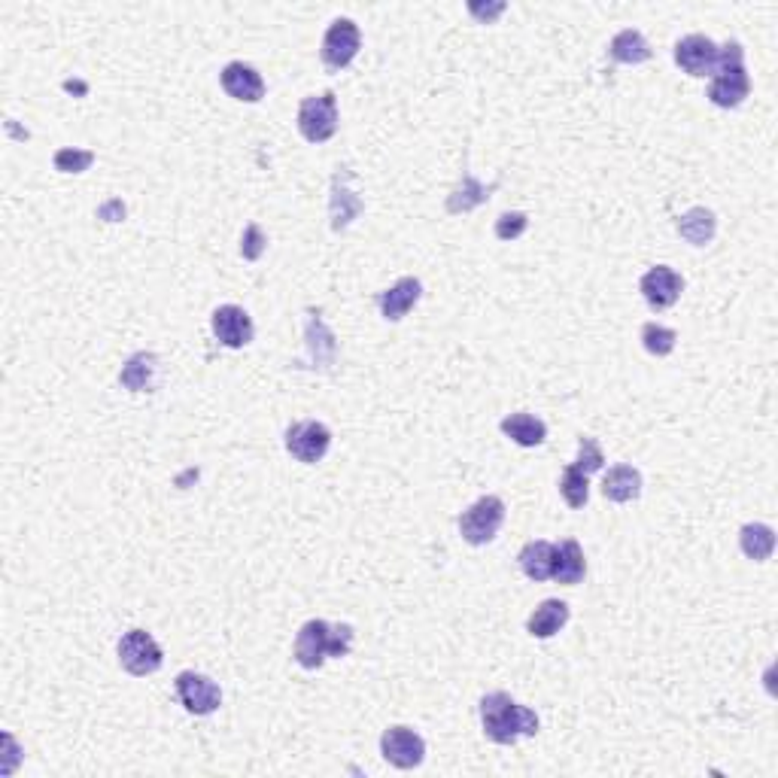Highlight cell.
Segmentation results:
<instances>
[{
	"mask_svg": "<svg viewBox=\"0 0 778 778\" xmlns=\"http://www.w3.org/2000/svg\"><path fill=\"white\" fill-rule=\"evenodd\" d=\"M584 575H587V560H584L581 544H578L575 538H566L563 544H554V569H551V578L572 587V584L584 581Z\"/></svg>",
	"mask_w": 778,
	"mask_h": 778,
	"instance_id": "17",
	"label": "cell"
},
{
	"mask_svg": "<svg viewBox=\"0 0 778 778\" xmlns=\"http://www.w3.org/2000/svg\"><path fill=\"white\" fill-rule=\"evenodd\" d=\"M469 10H472V16H478V19H484V22H493L499 13H505V4H493V7H481V4H469Z\"/></svg>",
	"mask_w": 778,
	"mask_h": 778,
	"instance_id": "34",
	"label": "cell"
},
{
	"mask_svg": "<svg viewBox=\"0 0 778 778\" xmlns=\"http://www.w3.org/2000/svg\"><path fill=\"white\" fill-rule=\"evenodd\" d=\"M502 523H505V502L499 496H484L459 514V532L475 548L490 544L499 535Z\"/></svg>",
	"mask_w": 778,
	"mask_h": 778,
	"instance_id": "4",
	"label": "cell"
},
{
	"mask_svg": "<svg viewBox=\"0 0 778 778\" xmlns=\"http://www.w3.org/2000/svg\"><path fill=\"white\" fill-rule=\"evenodd\" d=\"M210 326H213L216 341H219L222 347H228V350L247 347V344L253 341V335H256V326H253L250 314H247L244 307H238V304H222V307H216Z\"/></svg>",
	"mask_w": 778,
	"mask_h": 778,
	"instance_id": "11",
	"label": "cell"
},
{
	"mask_svg": "<svg viewBox=\"0 0 778 778\" xmlns=\"http://www.w3.org/2000/svg\"><path fill=\"white\" fill-rule=\"evenodd\" d=\"M265 235H262V228L253 222V225H247L244 228V238H241V256L247 259V262H256L262 253H265Z\"/></svg>",
	"mask_w": 778,
	"mask_h": 778,
	"instance_id": "33",
	"label": "cell"
},
{
	"mask_svg": "<svg viewBox=\"0 0 778 778\" xmlns=\"http://www.w3.org/2000/svg\"><path fill=\"white\" fill-rule=\"evenodd\" d=\"M101 216H104V219H110V222L122 219V216H125V207H122V201H110V204H104V207H101Z\"/></svg>",
	"mask_w": 778,
	"mask_h": 778,
	"instance_id": "35",
	"label": "cell"
},
{
	"mask_svg": "<svg viewBox=\"0 0 778 778\" xmlns=\"http://www.w3.org/2000/svg\"><path fill=\"white\" fill-rule=\"evenodd\" d=\"M152 371H155V356L137 353V356L128 359V365L122 368L119 380H122V386L131 389V393H143V389L152 383Z\"/></svg>",
	"mask_w": 778,
	"mask_h": 778,
	"instance_id": "27",
	"label": "cell"
},
{
	"mask_svg": "<svg viewBox=\"0 0 778 778\" xmlns=\"http://www.w3.org/2000/svg\"><path fill=\"white\" fill-rule=\"evenodd\" d=\"M347 180H350V174L338 168V174H335V180H332V204H329L332 228H335V231L347 228V225L362 213V198L347 189Z\"/></svg>",
	"mask_w": 778,
	"mask_h": 778,
	"instance_id": "18",
	"label": "cell"
},
{
	"mask_svg": "<svg viewBox=\"0 0 778 778\" xmlns=\"http://www.w3.org/2000/svg\"><path fill=\"white\" fill-rule=\"evenodd\" d=\"M353 627L329 624V620H307L295 639V663L301 669H320L329 657H347L353 651Z\"/></svg>",
	"mask_w": 778,
	"mask_h": 778,
	"instance_id": "2",
	"label": "cell"
},
{
	"mask_svg": "<svg viewBox=\"0 0 778 778\" xmlns=\"http://www.w3.org/2000/svg\"><path fill=\"white\" fill-rule=\"evenodd\" d=\"M359 46H362V34H359L356 22L353 19H335L326 31V37H323L320 58L329 70H341L359 55Z\"/></svg>",
	"mask_w": 778,
	"mask_h": 778,
	"instance_id": "10",
	"label": "cell"
},
{
	"mask_svg": "<svg viewBox=\"0 0 778 778\" xmlns=\"http://www.w3.org/2000/svg\"><path fill=\"white\" fill-rule=\"evenodd\" d=\"M523 575L529 581H548L554 569V544L551 541H529L517 557Z\"/></svg>",
	"mask_w": 778,
	"mask_h": 778,
	"instance_id": "22",
	"label": "cell"
},
{
	"mask_svg": "<svg viewBox=\"0 0 778 778\" xmlns=\"http://www.w3.org/2000/svg\"><path fill=\"white\" fill-rule=\"evenodd\" d=\"M55 171H61V174H83V171H89L92 168V162H95V152H89V149H58L55 152Z\"/></svg>",
	"mask_w": 778,
	"mask_h": 778,
	"instance_id": "30",
	"label": "cell"
},
{
	"mask_svg": "<svg viewBox=\"0 0 778 778\" xmlns=\"http://www.w3.org/2000/svg\"><path fill=\"white\" fill-rule=\"evenodd\" d=\"M675 61L690 76H712L718 61V46L706 34H687L675 43Z\"/></svg>",
	"mask_w": 778,
	"mask_h": 778,
	"instance_id": "12",
	"label": "cell"
},
{
	"mask_svg": "<svg viewBox=\"0 0 778 778\" xmlns=\"http://www.w3.org/2000/svg\"><path fill=\"white\" fill-rule=\"evenodd\" d=\"M742 554L754 563H766L775 551V532L766 523H745L739 532Z\"/></svg>",
	"mask_w": 778,
	"mask_h": 778,
	"instance_id": "23",
	"label": "cell"
},
{
	"mask_svg": "<svg viewBox=\"0 0 778 778\" xmlns=\"http://www.w3.org/2000/svg\"><path fill=\"white\" fill-rule=\"evenodd\" d=\"M639 289H642L645 301H648L654 310H666V307H672V304L681 298V292H684V277H681L678 271H672L669 265H657V268H651V271L642 277Z\"/></svg>",
	"mask_w": 778,
	"mask_h": 778,
	"instance_id": "14",
	"label": "cell"
},
{
	"mask_svg": "<svg viewBox=\"0 0 778 778\" xmlns=\"http://www.w3.org/2000/svg\"><path fill=\"white\" fill-rule=\"evenodd\" d=\"M751 92V80L745 70V49L742 43H727L718 49V61L712 70V83H709V101L715 107L733 110L739 107Z\"/></svg>",
	"mask_w": 778,
	"mask_h": 778,
	"instance_id": "3",
	"label": "cell"
},
{
	"mask_svg": "<svg viewBox=\"0 0 778 778\" xmlns=\"http://www.w3.org/2000/svg\"><path fill=\"white\" fill-rule=\"evenodd\" d=\"M526 228H529V216L520 213V210H511V213H502L496 219V238L499 241H517Z\"/></svg>",
	"mask_w": 778,
	"mask_h": 778,
	"instance_id": "32",
	"label": "cell"
},
{
	"mask_svg": "<svg viewBox=\"0 0 778 778\" xmlns=\"http://www.w3.org/2000/svg\"><path fill=\"white\" fill-rule=\"evenodd\" d=\"M718 231V219L709 207H690L684 216H678V235L693 244V247H706Z\"/></svg>",
	"mask_w": 778,
	"mask_h": 778,
	"instance_id": "19",
	"label": "cell"
},
{
	"mask_svg": "<svg viewBox=\"0 0 778 778\" xmlns=\"http://www.w3.org/2000/svg\"><path fill=\"white\" fill-rule=\"evenodd\" d=\"M611 58L620 61V64H642V61L651 58V43L645 40L642 31L627 28L611 40Z\"/></svg>",
	"mask_w": 778,
	"mask_h": 778,
	"instance_id": "25",
	"label": "cell"
},
{
	"mask_svg": "<svg viewBox=\"0 0 778 778\" xmlns=\"http://www.w3.org/2000/svg\"><path fill=\"white\" fill-rule=\"evenodd\" d=\"M675 341H678V335L669 326H660V323L642 326V344L651 356H669L675 350Z\"/></svg>",
	"mask_w": 778,
	"mask_h": 778,
	"instance_id": "29",
	"label": "cell"
},
{
	"mask_svg": "<svg viewBox=\"0 0 778 778\" xmlns=\"http://www.w3.org/2000/svg\"><path fill=\"white\" fill-rule=\"evenodd\" d=\"M119 663L125 672L143 678V675H152L162 669L165 654H162L159 642H155L146 630H128L119 639Z\"/></svg>",
	"mask_w": 778,
	"mask_h": 778,
	"instance_id": "6",
	"label": "cell"
},
{
	"mask_svg": "<svg viewBox=\"0 0 778 778\" xmlns=\"http://www.w3.org/2000/svg\"><path fill=\"white\" fill-rule=\"evenodd\" d=\"M502 432L520 447H538V444H544V438H548V426H544V420L535 417V414H526V411L508 414L502 420Z\"/></svg>",
	"mask_w": 778,
	"mask_h": 778,
	"instance_id": "21",
	"label": "cell"
},
{
	"mask_svg": "<svg viewBox=\"0 0 778 778\" xmlns=\"http://www.w3.org/2000/svg\"><path fill=\"white\" fill-rule=\"evenodd\" d=\"M420 298H423V283L417 277H402L396 286H389L386 292L377 295V304H380L383 320L399 323Z\"/></svg>",
	"mask_w": 778,
	"mask_h": 778,
	"instance_id": "15",
	"label": "cell"
},
{
	"mask_svg": "<svg viewBox=\"0 0 778 778\" xmlns=\"http://www.w3.org/2000/svg\"><path fill=\"white\" fill-rule=\"evenodd\" d=\"M298 131L310 143H326L338 131V98L335 92L310 95L298 107Z\"/></svg>",
	"mask_w": 778,
	"mask_h": 778,
	"instance_id": "5",
	"label": "cell"
},
{
	"mask_svg": "<svg viewBox=\"0 0 778 778\" xmlns=\"http://www.w3.org/2000/svg\"><path fill=\"white\" fill-rule=\"evenodd\" d=\"M560 493H563V499H566V505L569 508H584L587 505V499H590V484H587V475L584 472H578L575 465H566L563 469V478H560Z\"/></svg>",
	"mask_w": 778,
	"mask_h": 778,
	"instance_id": "28",
	"label": "cell"
},
{
	"mask_svg": "<svg viewBox=\"0 0 778 778\" xmlns=\"http://www.w3.org/2000/svg\"><path fill=\"white\" fill-rule=\"evenodd\" d=\"M639 493H642V475H639V469H633V465H614L602 481V496L608 502L624 505V502L639 499Z\"/></svg>",
	"mask_w": 778,
	"mask_h": 778,
	"instance_id": "20",
	"label": "cell"
},
{
	"mask_svg": "<svg viewBox=\"0 0 778 778\" xmlns=\"http://www.w3.org/2000/svg\"><path fill=\"white\" fill-rule=\"evenodd\" d=\"M307 350H310V359H314L317 365H323V368H329L335 362V353H338L335 335L314 314H310V320H307Z\"/></svg>",
	"mask_w": 778,
	"mask_h": 778,
	"instance_id": "24",
	"label": "cell"
},
{
	"mask_svg": "<svg viewBox=\"0 0 778 778\" xmlns=\"http://www.w3.org/2000/svg\"><path fill=\"white\" fill-rule=\"evenodd\" d=\"M380 751L383 760L393 763L396 769H417L426 760V742L411 727H389L380 736Z\"/></svg>",
	"mask_w": 778,
	"mask_h": 778,
	"instance_id": "9",
	"label": "cell"
},
{
	"mask_svg": "<svg viewBox=\"0 0 778 778\" xmlns=\"http://www.w3.org/2000/svg\"><path fill=\"white\" fill-rule=\"evenodd\" d=\"M481 724L487 739L496 745H514L517 739L538 733V715L502 690L481 699Z\"/></svg>",
	"mask_w": 778,
	"mask_h": 778,
	"instance_id": "1",
	"label": "cell"
},
{
	"mask_svg": "<svg viewBox=\"0 0 778 778\" xmlns=\"http://www.w3.org/2000/svg\"><path fill=\"white\" fill-rule=\"evenodd\" d=\"M569 624V605L560 599H544L526 620V630L532 639H551Z\"/></svg>",
	"mask_w": 778,
	"mask_h": 778,
	"instance_id": "16",
	"label": "cell"
},
{
	"mask_svg": "<svg viewBox=\"0 0 778 778\" xmlns=\"http://www.w3.org/2000/svg\"><path fill=\"white\" fill-rule=\"evenodd\" d=\"M222 89L235 98V101H244V104H256L265 98V80L262 73L253 67V64H244V61H231L222 67Z\"/></svg>",
	"mask_w": 778,
	"mask_h": 778,
	"instance_id": "13",
	"label": "cell"
},
{
	"mask_svg": "<svg viewBox=\"0 0 778 778\" xmlns=\"http://www.w3.org/2000/svg\"><path fill=\"white\" fill-rule=\"evenodd\" d=\"M487 198H490V189H484L475 177L465 174L462 183H459V186L450 192V198H447V213H469L472 207L484 204Z\"/></svg>",
	"mask_w": 778,
	"mask_h": 778,
	"instance_id": "26",
	"label": "cell"
},
{
	"mask_svg": "<svg viewBox=\"0 0 778 778\" xmlns=\"http://www.w3.org/2000/svg\"><path fill=\"white\" fill-rule=\"evenodd\" d=\"M602 462H605V456H602V447L596 444V438H581L578 441V459L572 462L575 469L584 472V475H593V472L602 469Z\"/></svg>",
	"mask_w": 778,
	"mask_h": 778,
	"instance_id": "31",
	"label": "cell"
},
{
	"mask_svg": "<svg viewBox=\"0 0 778 778\" xmlns=\"http://www.w3.org/2000/svg\"><path fill=\"white\" fill-rule=\"evenodd\" d=\"M329 447H332V432L317 420H301L286 429V450L304 465L320 462L329 453Z\"/></svg>",
	"mask_w": 778,
	"mask_h": 778,
	"instance_id": "7",
	"label": "cell"
},
{
	"mask_svg": "<svg viewBox=\"0 0 778 778\" xmlns=\"http://www.w3.org/2000/svg\"><path fill=\"white\" fill-rule=\"evenodd\" d=\"M174 687H177V699L189 715H213L222 706L219 684L201 672H180Z\"/></svg>",
	"mask_w": 778,
	"mask_h": 778,
	"instance_id": "8",
	"label": "cell"
}]
</instances>
